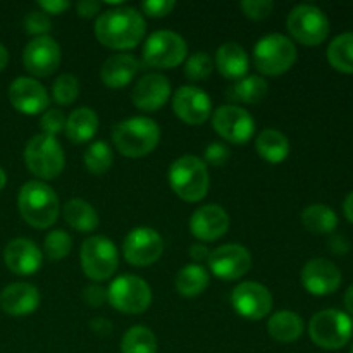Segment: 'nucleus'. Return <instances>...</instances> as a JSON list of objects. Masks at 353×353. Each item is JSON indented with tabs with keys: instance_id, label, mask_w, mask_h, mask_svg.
<instances>
[{
	"instance_id": "nucleus-7",
	"label": "nucleus",
	"mask_w": 353,
	"mask_h": 353,
	"mask_svg": "<svg viewBox=\"0 0 353 353\" xmlns=\"http://www.w3.org/2000/svg\"><path fill=\"white\" fill-rule=\"evenodd\" d=\"M24 162L31 174L40 179H54L62 172L65 164L64 150L55 137L34 134L24 148Z\"/></svg>"
},
{
	"instance_id": "nucleus-35",
	"label": "nucleus",
	"mask_w": 353,
	"mask_h": 353,
	"mask_svg": "<svg viewBox=\"0 0 353 353\" xmlns=\"http://www.w3.org/2000/svg\"><path fill=\"white\" fill-rule=\"evenodd\" d=\"M112 150H110V147L105 141H95L85 152L86 169H88V172H92L95 176L105 174L110 169V165H112Z\"/></svg>"
},
{
	"instance_id": "nucleus-41",
	"label": "nucleus",
	"mask_w": 353,
	"mask_h": 353,
	"mask_svg": "<svg viewBox=\"0 0 353 353\" xmlns=\"http://www.w3.org/2000/svg\"><path fill=\"white\" fill-rule=\"evenodd\" d=\"M41 130H43V134H48V137H55L57 133H61L65 128V116L62 114V110L59 109H50L45 110V114L41 116Z\"/></svg>"
},
{
	"instance_id": "nucleus-1",
	"label": "nucleus",
	"mask_w": 353,
	"mask_h": 353,
	"mask_svg": "<svg viewBox=\"0 0 353 353\" xmlns=\"http://www.w3.org/2000/svg\"><path fill=\"white\" fill-rule=\"evenodd\" d=\"M147 23L143 14L133 7H114L97 17L95 37L103 47L112 50H130L145 37Z\"/></svg>"
},
{
	"instance_id": "nucleus-8",
	"label": "nucleus",
	"mask_w": 353,
	"mask_h": 353,
	"mask_svg": "<svg viewBox=\"0 0 353 353\" xmlns=\"http://www.w3.org/2000/svg\"><path fill=\"white\" fill-rule=\"evenodd\" d=\"M81 268L86 278L97 283L107 281L119 265V252L105 236H90L81 245Z\"/></svg>"
},
{
	"instance_id": "nucleus-28",
	"label": "nucleus",
	"mask_w": 353,
	"mask_h": 353,
	"mask_svg": "<svg viewBox=\"0 0 353 353\" xmlns=\"http://www.w3.org/2000/svg\"><path fill=\"white\" fill-rule=\"evenodd\" d=\"M255 150L264 161L279 164L290 154V141L286 134L278 130H264L255 138Z\"/></svg>"
},
{
	"instance_id": "nucleus-34",
	"label": "nucleus",
	"mask_w": 353,
	"mask_h": 353,
	"mask_svg": "<svg viewBox=\"0 0 353 353\" xmlns=\"http://www.w3.org/2000/svg\"><path fill=\"white\" fill-rule=\"evenodd\" d=\"M121 353H157V338L145 326L130 327L121 341Z\"/></svg>"
},
{
	"instance_id": "nucleus-6",
	"label": "nucleus",
	"mask_w": 353,
	"mask_h": 353,
	"mask_svg": "<svg viewBox=\"0 0 353 353\" xmlns=\"http://www.w3.org/2000/svg\"><path fill=\"white\" fill-rule=\"evenodd\" d=\"M352 334L353 321L336 309L321 310L309 323L310 340L324 350H340L350 341Z\"/></svg>"
},
{
	"instance_id": "nucleus-18",
	"label": "nucleus",
	"mask_w": 353,
	"mask_h": 353,
	"mask_svg": "<svg viewBox=\"0 0 353 353\" xmlns=\"http://www.w3.org/2000/svg\"><path fill=\"white\" fill-rule=\"evenodd\" d=\"M9 100L14 109L26 116H37V114L47 110L50 97L47 90L38 79L21 76L16 78L9 86Z\"/></svg>"
},
{
	"instance_id": "nucleus-42",
	"label": "nucleus",
	"mask_w": 353,
	"mask_h": 353,
	"mask_svg": "<svg viewBox=\"0 0 353 353\" xmlns=\"http://www.w3.org/2000/svg\"><path fill=\"white\" fill-rule=\"evenodd\" d=\"M176 7L174 0H145L141 9L150 17H165Z\"/></svg>"
},
{
	"instance_id": "nucleus-47",
	"label": "nucleus",
	"mask_w": 353,
	"mask_h": 353,
	"mask_svg": "<svg viewBox=\"0 0 353 353\" xmlns=\"http://www.w3.org/2000/svg\"><path fill=\"white\" fill-rule=\"evenodd\" d=\"M327 243H330V250L336 255H343L350 250V243H348L347 238L341 236V234H331Z\"/></svg>"
},
{
	"instance_id": "nucleus-40",
	"label": "nucleus",
	"mask_w": 353,
	"mask_h": 353,
	"mask_svg": "<svg viewBox=\"0 0 353 353\" xmlns=\"http://www.w3.org/2000/svg\"><path fill=\"white\" fill-rule=\"evenodd\" d=\"M240 7L248 19L262 21L272 12L274 3H272L271 0H243V2L240 3Z\"/></svg>"
},
{
	"instance_id": "nucleus-36",
	"label": "nucleus",
	"mask_w": 353,
	"mask_h": 353,
	"mask_svg": "<svg viewBox=\"0 0 353 353\" xmlns=\"http://www.w3.org/2000/svg\"><path fill=\"white\" fill-rule=\"evenodd\" d=\"M71 248H72V238L69 236L65 231L55 230V231H50V233L45 236L43 250H45V255H47L50 261L54 262L62 261V259L68 257V255L71 254Z\"/></svg>"
},
{
	"instance_id": "nucleus-38",
	"label": "nucleus",
	"mask_w": 353,
	"mask_h": 353,
	"mask_svg": "<svg viewBox=\"0 0 353 353\" xmlns=\"http://www.w3.org/2000/svg\"><path fill=\"white\" fill-rule=\"evenodd\" d=\"M214 71V61L205 52H196L186 59L185 76L192 81H202L207 79Z\"/></svg>"
},
{
	"instance_id": "nucleus-24",
	"label": "nucleus",
	"mask_w": 353,
	"mask_h": 353,
	"mask_svg": "<svg viewBox=\"0 0 353 353\" xmlns=\"http://www.w3.org/2000/svg\"><path fill=\"white\" fill-rule=\"evenodd\" d=\"M138 61L130 54L110 55L100 69V78L109 88H124L133 81L138 72Z\"/></svg>"
},
{
	"instance_id": "nucleus-54",
	"label": "nucleus",
	"mask_w": 353,
	"mask_h": 353,
	"mask_svg": "<svg viewBox=\"0 0 353 353\" xmlns=\"http://www.w3.org/2000/svg\"><path fill=\"white\" fill-rule=\"evenodd\" d=\"M350 353H353V347H352V350H350Z\"/></svg>"
},
{
	"instance_id": "nucleus-33",
	"label": "nucleus",
	"mask_w": 353,
	"mask_h": 353,
	"mask_svg": "<svg viewBox=\"0 0 353 353\" xmlns=\"http://www.w3.org/2000/svg\"><path fill=\"white\" fill-rule=\"evenodd\" d=\"M327 61L336 71L353 74V33L338 34L327 47Z\"/></svg>"
},
{
	"instance_id": "nucleus-14",
	"label": "nucleus",
	"mask_w": 353,
	"mask_h": 353,
	"mask_svg": "<svg viewBox=\"0 0 353 353\" xmlns=\"http://www.w3.org/2000/svg\"><path fill=\"white\" fill-rule=\"evenodd\" d=\"M61 47L52 37H37L23 50V64L30 74L47 78L61 65Z\"/></svg>"
},
{
	"instance_id": "nucleus-51",
	"label": "nucleus",
	"mask_w": 353,
	"mask_h": 353,
	"mask_svg": "<svg viewBox=\"0 0 353 353\" xmlns=\"http://www.w3.org/2000/svg\"><path fill=\"white\" fill-rule=\"evenodd\" d=\"M343 300H345V307H347L348 314H352V316H353V285L347 290Z\"/></svg>"
},
{
	"instance_id": "nucleus-19",
	"label": "nucleus",
	"mask_w": 353,
	"mask_h": 353,
	"mask_svg": "<svg viewBox=\"0 0 353 353\" xmlns=\"http://www.w3.org/2000/svg\"><path fill=\"white\" fill-rule=\"evenodd\" d=\"M302 285L310 295H331L340 288L341 271L327 259H312L302 269Z\"/></svg>"
},
{
	"instance_id": "nucleus-43",
	"label": "nucleus",
	"mask_w": 353,
	"mask_h": 353,
	"mask_svg": "<svg viewBox=\"0 0 353 353\" xmlns=\"http://www.w3.org/2000/svg\"><path fill=\"white\" fill-rule=\"evenodd\" d=\"M230 159V150L224 147L223 143H210L205 150V161L209 164L216 165V168H221Z\"/></svg>"
},
{
	"instance_id": "nucleus-27",
	"label": "nucleus",
	"mask_w": 353,
	"mask_h": 353,
	"mask_svg": "<svg viewBox=\"0 0 353 353\" xmlns=\"http://www.w3.org/2000/svg\"><path fill=\"white\" fill-rule=\"evenodd\" d=\"M268 333L279 343H293L303 334V321L292 310L272 314L268 321Z\"/></svg>"
},
{
	"instance_id": "nucleus-23",
	"label": "nucleus",
	"mask_w": 353,
	"mask_h": 353,
	"mask_svg": "<svg viewBox=\"0 0 353 353\" xmlns=\"http://www.w3.org/2000/svg\"><path fill=\"white\" fill-rule=\"evenodd\" d=\"M40 307V292L30 283H12L0 292V309L12 317L33 314Z\"/></svg>"
},
{
	"instance_id": "nucleus-53",
	"label": "nucleus",
	"mask_w": 353,
	"mask_h": 353,
	"mask_svg": "<svg viewBox=\"0 0 353 353\" xmlns=\"http://www.w3.org/2000/svg\"><path fill=\"white\" fill-rule=\"evenodd\" d=\"M6 183H7V174H6V171H3V169L0 168V190H3Z\"/></svg>"
},
{
	"instance_id": "nucleus-9",
	"label": "nucleus",
	"mask_w": 353,
	"mask_h": 353,
	"mask_svg": "<svg viewBox=\"0 0 353 353\" xmlns=\"http://www.w3.org/2000/svg\"><path fill=\"white\" fill-rule=\"evenodd\" d=\"M188 55V47L181 34L171 30L152 33L143 45V62L155 69H171L183 64Z\"/></svg>"
},
{
	"instance_id": "nucleus-39",
	"label": "nucleus",
	"mask_w": 353,
	"mask_h": 353,
	"mask_svg": "<svg viewBox=\"0 0 353 353\" xmlns=\"http://www.w3.org/2000/svg\"><path fill=\"white\" fill-rule=\"evenodd\" d=\"M23 26L24 31H26L28 34H33L34 38L45 37V33H48V31L52 30V21L50 17L45 12H41V10H33V12H30L24 17Z\"/></svg>"
},
{
	"instance_id": "nucleus-31",
	"label": "nucleus",
	"mask_w": 353,
	"mask_h": 353,
	"mask_svg": "<svg viewBox=\"0 0 353 353\" xmlns=\"http://www.w3.org/2000/svg\"><path fill=\"white\" fill-rule=\"evenodd\" d=\"M302 223L310 233L331 234L338 226V216L331 207L324 203H312L303 209Z\"/></svg>"
},
{
	"instance_id": "nucleus-46",
	"label": "nucleus",
	"mask_w": 353,
	"mask_h": 353,
	"mask_svg": "<svg viewBox=\"0 0 353 353\" xmlns=\"http://www.w3.org/2000/svg\"><path fill=\"white\" fill-rule=\"evenodd\" d=\"M38 7L41 9V12L48 14H61L64 10H68L71 7V3L65 2V0H45V2H38Z\"/></svg>"
},
{
	"instance_id": "nucleus-17",
	"label": "nucleus",
	"mask_w": 353,
	"mask_h": 353,
	"mask_svg": "<svg viewBox=\"0 0 353 353\" xmlns=\"http://www.w3.org/2000/svg\"><path fill=\"white\" fill-rule=\"evenodd\" d=\"M172 110L183 123L199 126L210 117L212 102L210 97L199 86H181L172 97Z\"/></svg>"
},
{
	"instance_id": "nucleus-2",
	"label": "nucleus",
	"mask_w": 353,
	"mask_h": 353,
	"mask_svg": "<svg viewBox=\"0 0 353 353\" xmlns=\"http://www.w3.org/2000/svg\"><path fill=\"white\" fill-rule=\"evenodd\" d=\"M17 207H19L21 217L30 226L37 230H47L57 221L59 205L57 193L43 181H28L21 186L17 195Z\"/></svg>"
},
{
	"instance_id": "nucleus-48",
	"label": "nucleus",
	"mask_w": 353,
	"mask_h": 353,
	"mask_svg": "<svg viewBox=\"0 0 353 353\" xmlns=\"http://www.w3.org/2000/svg\"><path fill=\"white\" fill-rule=\"evenodd\" d=\"M90 327H92L93 333L99 334V336H109V334L112 333V324H110V321L103 319V317L93 319L92 323H90Z\"/></svg>"
},
{
	"instance_id": "nucleus-13",
	"label": "nucleus",
	"mask_w": 353,
	"mask_h": 353,
	"mask_svg": "<svg viewBox=\"0 0 353 353\" xmlns=\"http://www.w3.org/2000/svg\"><path fill=\"white\" fill-rule=\"evenodd\" d=\"M212 128L221 138L234 145L250 141L255 134V121L238 105H223L214 112Z\"/></svg>"
},
{
	"instance_id": "nucleus-4",
	"label": "nucleus",
	"mask_w": 353,
	"mask_h": 353,
	"mask_svg": "<svg viewBox=\"0 0 353 353\" xmlns=\"http://www.w3.org/2000/svg\"><path fill=\"white\" fill-rule=\"evenodd\" d=\"M169 185L185 202L195 203L203 200L210 186L205 162L195 155H183L176 159L169 168Z\"/></svg>"
},
{
	"instance_id": "nucleus-26",
	"label": "nucleus",
	"mask_w": 353,
	"mask_h": 353,
	"mask_svg": "<svg viewBox=\"0 0 353 353\" xmlns=\"http://www.w3.org/2000/svg\"><path fill=\"white\" fill-rule=\"evenodd\" d=\"M65 134L72 143H86L99 130V116L90 107H79L72 110L65 119Z\"/></svg>"
},
{
	"instance_id": "nucleus-15",
	"label": "nucleus",
	"mask_w": 353,
	"mask_h": 353,
	"mask_svg": "<svg viewBox=\"0 0 353 353\" xmlns=\"http://www.w3.org/2000/svg\"><path fill=\"white\" fill-rule=\"evenodd\" d=\"M231 305L245 319L261 321L272 310V295L261 283L245 281L231 293Z\"/></svg>"
},
{
	"instance_id": "nucleus-22",
	"label": "nucleus",
	"mask_w": 353,
	"mask_h": 353,
	"mask_svg": "<svg viewBox=\"0 0 353 353\" xmlns=\"http://www.w3.org/2000/svg\"><path fill=\"white\" fill-rule=\"evenodd\" d=\"M3 262L14 274L31 276L40 271L43 264V254L34 241L28 238H16L7 243L3 250Z\"/></svg>"
},
{
	"instance_id": "nucleus-5",
	"label": "nucleus",
	"mask_w": 353,
	"mask_h": 353,
	"mask_svg": "<svg viewBox=\"0 0 353 353\" xmlns=\"http://www.w3.org/2000/svg\"><path fill=\"white\" fill-rule=\"evenodd\" d=\"M296 61V47L281 33L265 34L254 47V62L265 76H281Z\"/></svg>"
},
{
	"instance_id": "nucleus-29",
	"label": "nucleus",
	"mask_w": 353,
	"mask_h": 353,
	"mask_svg": "<svg viewBox=\"0 0 353 353\" xmlns=\"http://www.w3.org/2000/svg\"><path fill=\"white\" fill-rule=\"evenodd\" d=\"M64 219L72 230L92 233L99 228V214L92 203L81 199H71L64 205Z\"/></svg>"
},
{
	"instance_id": "nucleus-30",
	"label": "nucleus",
	"mask_w": 353,
	"mask_h": 353,
	"mask_svg": "<svg viewBox=\"0 0 353 353\" xmlns=\"http://www.w3.org/2000/svg\"><path fill=\"white\" fill-rule=\"evenodd\" d=\"M176 292L186 299L199 296L209 286V272L200 264H188L176 276Z\"/></svg>"
},
{
	"instance_id": "nucleus-52",
	"label": "nucleus",
	"mask_w": 353,
	"mask_h": 353,
	"mask_svg": "<svg viewBox=\"0 0 353 353\" xmlns=\"http://www.w3.org/2000/svg\"><path fill=\"white\" fill-rule=\"evenodd\" d=\"M7 64H9V52L3 45H0V72L7 68Z\"/></svg>"
},
{
	"instance_id": "nucleus-10",
	"label": "nucleus",
	"mask_w": 353,
	"mask_h": 353,
	"mask_svg": "<svg viewBox=\"0 0 353 353\" xmlns=\"http://www.w3.org/2000/svg\"><path fill=\"white\" fill-rule=\"evenodd\" d=\"M107 300L123 314H143L152 303L150 285L138 276L123 274L110 283Z\"/></svg>"
},
{
	"instance_id": "nucleus-21",
	"label": "nucleus",
	"mask_w": 353,
	"mask_h": 353,
	"mask_svg": "<svg viewBox=\"0 0 353 353\" xmlns=\"http://www.w3.org/2000/svg\"><path fill=\"white\" fill-rule=\"evenodd\" d=\"M230 230V216L226 210L216 203H209L193 212L190 219V231L200 241H216L223 238Z\"/></svg>"
},
{
	"instance_id": "nucleus-25",
	"label": "nucleus",
	"mask_w": 353,
	"mask_h": 353,
	"mask_svg": "<svg viewBox=\"0 0 353 353\" xmlns=\"http://www.w3.org/2000/svg\"><path fill=\"white\" fill-rule=\"evenodd\" d=\"M217 71L226 79H241L248 72V55L241 45L226 41L216 52Z\"/></svg>"
},
{
	"instance_id": "nucleus-45",
	"label": "nucleus",
	"mask_w": 353,
	"mask_h": 353,
	"mask_svg": "<svg viewBox=\"0 0 353 353\" xmlns=\"http://www.w3.org/2000/svg\"><path fill=\"white\" fill-rule=\"evenodd\" d=\"M100 9H102V3L95 2V0H81V2H78V6H76L78 16L86 17V19L100 14Z\"/></svg>"
},
{
	"instance_id": "nucleus-3",
	"label": "nucleus",
	"mask_w": 353,
	"mask_h": 353,
	"mask_svg": "<svg viewBox=\"0 0 353 353\" xmlns=\"http://www.w3.org/2000/svg\"><path fill=\"white\" fill-rule=\"evenodd\" d=\"M161 140V128L148 117H130L117 123L112 130V141L117 150L130 159H140L155 150Z\"/></svg>"
},
{
	"instance_id": "nucleus-12",
	"label": "nucleus",
	"mask_w": 353,
	"mask_h": 353,
	"mask_svg": "<svg viewBox=\"0 0 353 353\" xmlns=\"http://www.w3.org/2000/svg\"><path fill=\"white\" fill-rule=\"evenodd\" d=\"M164 241L152 228H134L123 243V255L134 268H148L162 257Z\"/></svg>"
},
{
	"instance_id": "nucleus-44",
	"label": "nucleus",
	"mask_w": 353,
	"mask_h": 353,
	"mask_svg": "<svg viewBox=\"0 0 353 353\" xmlns=\"http://www.w3.org/2000/svg\"><path fill=\"white\" fill-rule=\"evenodd\" d=\"M83 299L90 307H102L107 302V290L99 285H90L85 288Z\"/></svg>"
},
{
	"instance_id": "nucleus-37",
	"label": "nucleus",
	"mask_w": 353,
	"mask_h": 353,
	"mask_svg": "<svg viewBox=\"0 0 353 353\" xmlns=\"http://www.w3.org/2000/svg\"><path fill=\"white\" fill-rule=\"evenodd\" d=\"M79 95V81L74 74H61L54 83L52 97L59 105H69L74 102Z\"/></svg>"
},
{
	"instance_id": "nucleus-49",
	"label": "nucleus",
	"mask_w": 353,
	"mask_h": 353,
	"mask_svg": "<svg viewBox=\"0 0 353 353\" xmlns=\"http://www.w3.org/2000/svg\"><path fill=\"white\" fill-rule=\"evenodd\" d=\"M188 254L195 262H203V261H209L210 252L203 243H196V245H192V247H190Z\"/></svg>"
},
{
	"instance_id": "nucleus-50",
	"label": "nucleus",
	"mask_w": 353,
	"mask_h": 353,
	"mask_svg": "<svg viewBox=\"0 0 353 353\" xmlns=\"http://www.w3.org/2000/svg\"><path fill=\"white\" fill-rule=\"evenodd\" d=\"M343 212H345V217H347V219L353 224V192L348 193L347 199H345Z\"/></svg>"
},
{
	"instance_id": "nucleus-11",
	"label": "nucleus",
	"mask_w": 353,
	"mask_h": 353,
	"mask_svg": "<svg viewBox=\"0 0 353 353\" xmlns=\"http://www.w3.org/2000/svg\"><path fill=\"white\" fill-rule=\"evenodd\" d=\"M290 34L302 45H321L330 34V19L319 7L300 3L293 7L286 19Z\"/></svg>"
},
{
	"instance_id": "nucleus-16",
	"label": "nucleus",
	"mask_w": 353,
	"mask_h": 353,
	"mask_svg": "<svg viewBox=\"0 0 353 353\" xmlns=\"http://www.w3.org/2000/svg\"><path fill=\"white\" fill-rule=\"evenodd\" d=\"M207 262L214 276L224 281H234L250 271L252 255L243 245L228 243L210 252Z\"/></svg>"
},
{
	"instance_id": "nucleus-32",
	"label": "nucleus",
	"mask_w": 353,
	"mask_h": 353,
	"mask_svg": "<svg viewBox=\"0 0 353 353\" xmlns=\"http://www.w3.org/2000/svg\"><path fill=\"white\" fill-rule=\"evenodd\" d=\"M268 92L269 85L264 78H261V76H245L228 90V95H230V99L236 100V102L259 103L261 100L265 99Z\"/></svg>"
},
{
	"instance_id": "nucleus-20",
	"label": "nucleus",
	"mask_w": 353,
	"mask_h": 353,
	"mask_svg": "<svg viewBox=\"0 0 353 353\" xmlns=\"http://www.w3.org/2000/svg\"><path fill=\"white\" fill-rule=\"evenodd\" d=\"M171 97V83L161 72H148L134 85L131 100L143 112H155Z\"/></svg>"
}]
</instances>
